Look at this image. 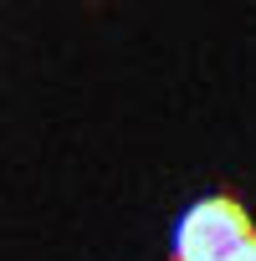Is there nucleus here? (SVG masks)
Listing matches in <instances>:
<instances>
[{"label":"nucleus","mask_w":256,"mask_h":261,"mask_svg":"<svg viewBox=\"0 0 256 261\" xmlns=\"http://www.w3.org/2000/svg\"><path fill=\"white\" fill-rule=\"evenodd\" d=\"M256 230H251V215H246V205L241 200H231V195H205V200H195L185 215H180V225H174V261H231L246 241H251Z\"/></svg>","instance_id":"f257e3e1"},{"label":"nucleus","mask_w":256,"mask_h":261,"mask_svg":"<svg viewBox=\"0 0 256 261\" xmlns=\"http://www.w3.org/2000/svg\"><path fill=\"white\" fill-rule=\"evenodd\" d=\"M231 261H256V236H251V241H246V246H241V251H236Z\"/></svg>","instance_id":"f03ea898"}]
</instances>
